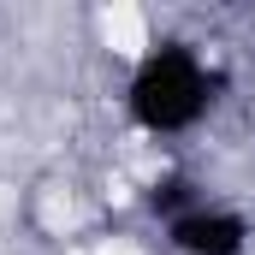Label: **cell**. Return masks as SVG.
Here are the masks:
<instances>
[{"label": "cell", "instance_id": "6da1fadb", "mask_svg": "<svg viewBox=\"0 0 255 255\" xmlns=\"http://www.w3.org/2000/svg\"><path fill=\"white\" fill-rule=\"evenodd\" d=\"M220 89H226L220 65H208L178 36H160L136 54L125 77V119L142 136H190L220 107Z\"/></svg>", "mask_w": 255, "mask_h": 255}, {"label": "cell", "instance_id": "7a4b0ae2", "mask_svg": "<svg viewBox=\"0 0 255 255\" xmlns=\"http://www.w3.org/2000/svg\"><path fill=\"white\" fill-rule=\"evenodd\" d=\"M160 232H166L172 255H250V244H255L250 214L232 208V202H214V196H202L184 214H172Z\"/></svg>", "mask_w": 255, "mask_h": 255}]
</instances>
